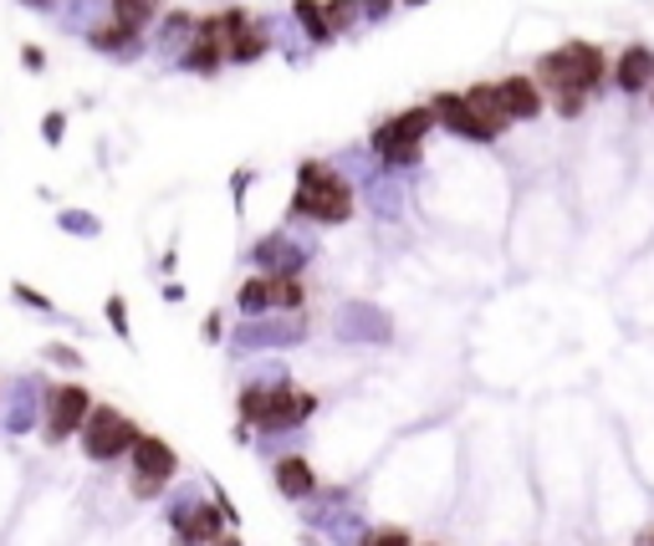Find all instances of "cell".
Here are the masks:
<instances>
[{
	"label": "cell",
	"mask_w": 654,
	"mask_h": 546,
	"mask_svg": "<svg viewBox=\"0 0 654 546\" xmlns=\"http://www.w3.org/2000/svg\"><path fill=\"white\" fill-rule=\"evenodd\" d=\"M138 434H144V429H138L123 409H113V403H93L87 424H82V450H87V460L107 465V460H123V454L134 450Z\"/></svg>",
	"instance_id": "6"
},
{
	"label": "cell",
	"mask_w": 654,
	"mask_h": 546,
	"mask_svg": "<svg viewBox=\"0 0 654 546\" xmlns=\"http://www.w3.org/2000/svg\"><path fill=\"white\" fill-rule=\"evenodd\" d=\"M399 6H425V0H399Z\"/></svg>",
	"instance_id": "31"
},
{
	"label": "cell",
	"mask_w": 654,
	"mask_h": 546,
	"mask_svg": "<svg viewBox=\"0 0 654 546\" xmlns=\"http://www.w3.org/2000/svg\"><path fill=\"white\" fill-rule=\"evenodd\" d=\"M312 413H318V393H308L297 384H271V388L256 384L241 393V419L256 424L261 434H281V429L308 424Z\"/></svg>",
	"instance_id": "4"
},
{
	"label": "cell",
	"mask_w": 654,
	"mask_h": 546,
	"mask_svg": "<svg viewBox=\"0 0 654 546\" xmlns=\"http://www.w3.org/2000/svg\"><path fill=\"white\" fill-rule=\"evenodd\" d=\"M609 72L614 67H609L603 46H593V41H562V46L537 56L532 77L542 82V93L552 97V113H558V118H578V113L593 103V93L603 87Z\"/></svg>",
	"instance_id": "1"
},
{
	"label": "cell",
	"mask_w": 654,
	"mask_h": 546,
	"mask_svg": "<svg viewBox=\"0 0 654 546\" xmlns=\"http://www.w3.org/2000/svg\"><path fill=\"white\" fill-rule=\"evenodd\" d=\"M359 546H414L409 532H399V526H378V532H368Z\"/></svg>",
	"instance_id": "22"
},
{
	"label": "cell",
	"mask_w": 654,
	"mask_h": 546,
	"mask_svg": "<svg viewBox=\"0 0 654 546\" xmlns=\"http://www.w3.org/2000/svg\"><path fill=\"white\" fill-rule=\"evenodd\" d=\"M302 302H308V286L297 276H277V307L281 312H302Z\"/></svg>",
	"instance_id": "21"
},
{
	"label": "cell",
	"mask_w": 654,
	"mask_h": 546,
	"mask_svg": "<svg viewBox=\"0 0 654 546\" xmlns=\"http://www.w3.org/2000/svg\"><path fill=\"white\" fill-rule=\"evenodd\" d=\"M292 15H297V27L308 31V41H318V46L338 41L333 27H328V6L322 0H292Z\"/></svg>",
	"instance_id": "19"
},
{
	"label": "cell",
	"mask_w": 654,
	"mask_h": 546,
	"mask_svg": "<svg viewBox=\"0 0 654 546\" xmlns=\"http://www.w3.org/2000/svg\"><path fill=\"white\" fill-rule=\"evenodd\" d=\"M128 454H134V460H128V465H134L128 491H134L138 501H154V495H159L164 485L174 480V470H179V454H174V444L159 440V434H138V444Z\"/></svg>",
	"instance_id": "7"
},
{
	"label": "cell",
	"mask_w": 654,
	"mask_h": 546,
	"mask_svg": "<svg viewBox=\"0 0 654 546\" xmlns=\"http://www.w3.org/2000/svg\"><path fill=\"white\" fill-rule=\"evenodd\" d=\"M205 343H220V312H210V317H205Z\"/></svg>",
	"instance_id": "29"
},
{
	"label": "cell",
	"mask_w": 654,
	"mask_h": 546,
	"mask_svg": "<svg viewBox=\"0 0 654 546\" xmlns=\"http://www.w3.org/2000/svg\"><path fill=\"white\" fill-rule=\"evenodd\" d=\"M267 52H271V27L261 15H251V21L236 31V41H230V67H251V62H261Z\"/></svg>",
	"instance_id": "14"
},
{
	"label": "cell",
	"mask_w": 654,
	"mask_h": 546,
	"mask_svg": "<svg viewBox=\"0 0 654 546\" xmlns=\"http://www.w3.org/2000/svg\"><path fill=\"white\" fill-rule=\"evenodd\" d=\"M154 15H159V0H107V21H118L134 36H144L154 27Z\"/></svg>",
	"instance_id": "15"
},
{
	"label": "cell",
	"mask_w": 654,
	"mask_h": 546,
	"mask_svg": "<svg viewBox=\"0 0 654 546\" xmlns=\"http://www.w3.org/2000/svg\"><path fill=\"white\" fill-rule=\"evenodd\" d=\"M435 128H440L435 107L409 103V107H399V113H388L374 128V154L384 159V169H414V164L425 159V144Z\"/></svg>",
	"instance_id": "3"
},
{
	"label": "cell",
	"mask_w": 654,
	"mask_h": 546,
	"mask_svg": "<svg viewBox=\"0 0 654 546\" xmlns=\"http://www.w3.org/2000/svg\"><path fill=\"white\" fill-rule=\"evenodd\" d=\"M466 103L476 107L486 123H491L496 134H507V128H511L507 107H501V93H496V82H470V87H466Z\"/></svg>",
	"instance_id": "16"
},
{
	"label": "cell",
	"mask_w": 654,
	"mask_h": 546,
	"mask_svg": "<svg viewBox=\"0 0 654 546\" xmlns=\"http://www.w3.org/2000/svg\"><path fill=\"white\" fill-rule=\"evenodd\" d=\"M394 6H399V0H363V15H368V21H388Z\"/></svg>",
	"instance_id": "26"
},
{
	"label": "cell",
	"mask_w": 654,
	"mask_h": 546,
	"mask_svg": "<svg viewBox=\"0 0 654 546\" xmlns=\"http://www.w3.org/2000/svg\"><path fill=\"white\" fill-rule=\"evenodd\" d=\"M87 46H93V52H107V56H128L138 46V36L123 31L118 21H97V27L87 31Z\"/></svg>",
	"instance_id": "18"
},
{
	"label": "cell",
	"mask_w": 654,
	"mask_h": 546,
	"mask_svg": "<svg viewBox=\"0 0 654 546\" xmlns=\"http://www.w3.org/2000/svg\"><path fill=\"white\" fill-rule=\"evenodd\" d=\"M429 107H435V118H440L445 134L460 138V144H496V138H501L491 123L466 103V93H435L429 97Z\"/></svg>",
	"instance_id": "9"
},
{
	"label": "cell",
	"mask_w": 654,
	"mask_h": 546,
	"mask_svg": "<svg viewBox=\"0 0 654 546\" xmlns=\"http://www.w3.org/2000/svg\"><path fill=\"white\" fill-rule=\"evenodd\" d=\"M496 93H501V107H507L511 123H532L542 118V107H548V93H542V82L532 72H511V77L496 82Z\"/></svg>",
	"instance_id": "10"
},
{
	"label": "cell",
	"mask_w": 654,
	"mask_h": 546,
	"mask_svg": "<svg viewBox=\"0 0 654 546\" xmlns=\"http://www.w3.org/2000/svg\"><path fill=\"white\" fill-rule=\"evenodd\" d=\"M215 546H241V536H220V542H215Z\"/></svg>",
	"instance_id": "30"
},
{
	"label": "cell",
	"mask_w": 654,
	"mask_h": 546,
	"mask_svg": "<svg viewBox=\"0 0 654 546\" xmlns=\"http://www.w3.org/2000/svg\"><path fill=\"white\" fill-rule=\"evenodd\" d=\"M322 6H328V27H333V36H347V31L359 27L363 0H322Z\"/></svg>",
	"instance_id": "20"
},
{
	"label": "cell",
	"mask_w": 654,
	"mask_h": 546,
	"mask_svg": "<svg viewBox=\"0 0 654 546\" xmlns=\"http://www.w3.org/2000/svg\"><path fill=\"white\" fill-rule=\"evenodd\" d=\"M87 413H93V393H87V388L52 384L46 388V440L62 444V440H72V434H82Z\"/></svg>",
	"instance_id": "8"
},
{
	"label": "cell",
	"mask_w": 654,
	"mask_h": 546,
	"mask_svg": "<svg viewBox=\"0 0 654 546\" xmlns=\"http://www.w3.org/2000/svg\"><path fill=\"white\" fill-rule=\"evenodd\" d=\"M21 62H27L31 72H41V67H46V56H41V46H21Z\"/></svg>",
	"instance_id": "28"
},
{
	"label": "cell",
	"mask_w": 654,
	"mask_h": 546,
	"mask_svg": "<svg viewBox=\"0 0 654 546\" xmlns=\"http://www.w3.org/2000/svg\"><path fill=\"white\" fill-rule=\"evenodd\" d=\"M62 134H68V113H46V118H41V144L56 148L62 144Z\"/></svg>",
	"instance_id": "23"
},
{
	"label": "cell",
	"mask_w": 654,
	"mask_h": 546,
	"mask_svg": "<svg viewBox=\"0 0 654 546\" xmlns=\"http://www.w3.org/2000/svg\"><path fill=\"white\" fill-rule=\"evenodd\" d=\"M236 307H241L246 317H261V312H271V307H277V276H271V271L251 276L241 292H236Z\"/></svg>",
	"instance_id": "17"
},
{
	"label": "cell",
	"mask_w": 654,
	"mask_h": 546,
	"mask_svg": "<svg viewBox=\"0 0 654 546\" xmlns=\"http://www.w3.org/2000/svg\"><path fill=\"white\" fill-rule=\"evenodd\" d=\"M11 296H15V302H27L31 312H52V296H41L37 286H27V281H15V286H11Z\"/></svg>",
	"instance_id": "24"
},
{
	"label": "cell",
	"mask_w": 654,
	"mask_h": 546,
	"mask_svg": "<svg viewBox=\"0 0 654 546\" xmlns=\"http://www.w3.org/2000/svg\"><path fill=\"white\" fill-rule=\"evenodd\" d=\"M46 358H52V363H72V368H77V353H72V347H62V343H52V347H46Z\"/></svg>",
	"instance_id": "27"
},
{
	"label": "cell",
	"mask_w": 654,
	"mask_h": 546,
	"mask_svg": "<svg viewBox=\"0 0 654 546\" xmlns=\"http://www.w3.org/2000/svg\"><path fill=\"white\" fill-rule=\"evenodd\" d=\"M271 475H277V491L287 495V501H308V495L318 491V475H312L308 454H281Z\"/></svg>",
	"instance_id": "13"
},
{
	"label": "cell",
	"mask_w": 654,
	"mask_h": 546,
	"mask_svg": "<svg viewBox=\"0 0 654 546\" xmlns=\"http://www.w3.org/2000/svg\"><path fill=\"white\" fill-rule=\"evenodd\" d=\"M292 214L297 220H312V225H347L353 220V185H347L333 164L302 159L297 164Z\"/></svg>",
	"instance_id": "2"
},
{
	"label": "cell",
	"mask_w": 654,
	"mask_h": 546,
	"mask_svg": "<svg viewBox=\"0 0 654 546\" xmlns=\"http://www.w3.org/2000/svg\"><path fill=\"white\" fill-rule=\"evenodd\" d=\"M650 546H654V536H650Z\"/></svg>",
	"instance_id": "33"
},
{
	"label": "cell",
	"mask_w": 654,
	"mask_h": 546,
	"mask_svg": "<svg viewBox=\"0 0 654 546\" xmlns=\"http://www.w3.org/2000/svg\"><path fill=\"white\" fill-rule=\"evenodd\" d=\"M650 103H654V87H650Z\"/></svg>",
	"instance_id": "32"
},
{
	"label": "cell",
	"mask_w": 654,
	"mask_h": 546,
	"mask_svg": "<svg viewBox=\"0 0 654 546\" xmlns=\"http://www.w3.org/2000/svg\"><path fill=\"white\" fill-rule=\"evenodd\" d=\"M251 21L246 6H230V11H210L205 21H195V36H189L185 56H179V67L195 72V77H215V72L230 62V41L236 31Z\"/></svg>",
	"instance_id": "5"
},
{
	"label": "cell",
	"mask_w": 654,
	"mask_h": 546,
	"mask_svg": "<svg viewBox=\"0 0 654 546\" xmlns=\"http://www.w3.org/2000/svg\"><path fill=\"white\" fill-rule=\"evenodd\" d=\"M107 322H113L118 337H128V307H123V296H107Z\"/></svg>",
	"instance_id": "25"
},
{
	"label": "cell",
	"mask_w": 654,
	"mask_h": 546,
	"mask_svg": "<svg viewBox=\"0 0 654 546\" xmlns=\"http://www.w3.org/2000/svg\"><path fill=\"white\" fill-rule=\"evenodd\" d=\"M609 77H614L619 93H629V97L650 93V87H654V46H640V41H634V46H624Z\"/></svg>",
	"instance_id": "12"
},
{
	"label": "cell",
	"mask_w": 654,
	"mask_h": 546,
	"mask_svg": "<svg viewBox=\"0 0 654 546\" xmlns=\"http://www.w3.org/2000/svg\"><path fill=\"white\" fill-rule=\"evenodd\" d=\"M220 516H226V506H220V501H205V506L185 511V516L174 521V546H215L220 536H226Z\"/></svg>",
	"instance_id": "11"
}]
</instances>
